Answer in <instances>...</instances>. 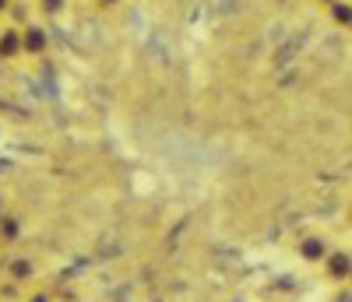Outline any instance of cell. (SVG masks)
Returning <instances> with one entry per match:
<instances>
[{"mask_svg":"<svg viewBox=\"0 0 352 302\" xmlns=\"http://www.w3.org/2000/svg\"><path fill=\"white\" fill-rule=\"evenodd\" d=\"M21 43H25L28 53H39V49H46V32H43V28H32V32L21 36Z\"/></svg>","mask_w":352,"mask_h":302,"instance_id":"5","label":"cell"},{"mask_svg":"<svg viewBox=\"0 0 352 302\" xmlns=\"http://www.w3.org/2000/svg\"><path fill=\"white\" fill-rule=\"evenodd\" d=\"M338 302H352V295H349V292H345V295H338Z\"/></svg>","mask_w":352,"mask_h":302,"instance_id":"8","label":"cell"},{"mask_svg":"<svg viewBox=\"0 0 352 302\" xmlns=\"http://www.w3.org/2000/svg\"><path fill=\"white\" fill-rule=\"evenodd\" d=\"M106 4H116V0H106Z\"/></svg>","mask_w":352,"mask_h":302,"instance_id":"12","label":"cell"},{"mask_svg":"<svg viewBox=\"0 0 352 302\" xmlns=\"http://www.w3.org/2000/svg\"><path fill=\"white\" fill-rule=\"evenodd\" d=\"M300 257L307 264H320L328 257V243H324V235H307L303 243H300Z\"/></svg>","mask_w":352,"mask_h":302,"instance_id":"2","label":"cell"},{"mask_svg":"<svg viewBox=\"0 0 352 302\" xmlns=\"http://www.w3.org/2000/svg\"><path fill=\"white\" fill-rule=\"evenodd\" d=\"M324 275L331 281H349L352 278V257L349 253H328L324 257Z\"/></svg>","mask_w":352,"mask_h":302,"instance_id":"1","label":"cell"},{"mask_svg":"<svg viewBox=\"0 0 352 302\" xmlns=\"http://www.w3.org/2000/svg\"><path fill=\"white\" fill-rule=\"evenodd\" d=\"M4 239H18V222H4Z\"/></svg>","mask_w":352,"mask_h":302,"instance_id":"7","label":"cell"},{"mask_svg":"<svg viewBox=\"0 0 352 302\" xmlns=\"http://www.w3.org/2000/svg\"><path fill=\"white\" fill-rule=\"evenodd\" d=\"M43 8H46V14H60L64 11V0H43Z\"/></svg>","mask_w":352,"mask_h":302,"instance_id":"6","label":"cell"},{"mask_svg":"<svg viewBox=\"0 0 352 302\" xmlns=\"http://www.w3.org/2000/svg\"><path fill=\"white\" fill-rule=\"evenodd\" d=\"M4 4H8V0H0V11H4Z\"/></svg>","mask_w":352,"mask_h":302,"instance_id":"11","label":"cell"},{"mask_svg":"<svg viewBox=\"0 0 352 302\" xmlns=\"http://www.w3.org/2000/svg\"><path fill=\"white\" fill-rule=\"evenodd\" d=\"M32 302H50V299H46V295H36V299H32Z\"/></svg>","mask_w":352,"mask_h":302,"instance_id":"9","label":"cell"},{"mask_svg":"<svg viewBox=\"0 0 352 302\" xmlns=\"http://www.w3.org/2000/svg\"><path fill=\"white\" fill-rule=\"evenodd\" d=\"M349 218H352V211H349Z\"/></svg>","mask_w":352,"mask_h":302,"instance_id":"13","label":"cell"},{"mask_svg":"<svg viewBox=\"0 0 352 302\" xmlns=\"http://www.w3.org/2000/svg\"><path fill=\"white\" fill-rule=\"evenodd\" d=\"M317 4H328V8H331V4H335V0H317Z\"/></svg>","mask_w":352,"mask_h":302,"instance_id":"10","label":"cell"},{"mask_svg":"<svg viewBox=\"0 0 352 302\" xmlns=\"http://www.w3.org/2000/svg\"><path fill=\"white\" fill-rule=\"evenodd\" d=\"M25 49V43H21V36L18 32H4V36H0V56H14V53H21Z\"/></svg>","mask_w":352,"mask_h":302,"instance_id":"4","label":"cell"},{"mask_svg":"<svg viewBox=\"0 0 352 302\" xmlns=\"http://www.w3.org/2000/svg\"><path fill=\"white\" fill-rule=\"evenodd\" d=\"M328 14H331V21H335V25L352 28V4H349V0H335V4L328 8Z\"/></svg>","mask_w":352,"mask_h":302,"instance_id":"3","label":"cell"}]
</instances>
